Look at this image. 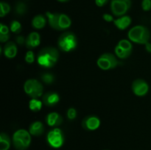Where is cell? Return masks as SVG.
I'll use <instances>...</instances> for the list:
<instances>
[{
    "label": "cell",
    "mask_w": 151,
    "mask_h": 150,
    "mask_svg": "<svg viewBox=\"0 0 151 150\" xmlns=\"http://www.w3.org/2000/svg\"><path fill=\"white\" fill-rule=\"evenodd\" d=\"M59 59V51L54 47L48 46L43 48L38 52L37 62L44 68H52L56 64Z\"/></svg>",
    "instance_id": "cell-1"
},
{
    "label": "cell",
    "mask_w": 151,
    "mask_h": 150,
    "mask_svg": "<svg viewBox=\"0 0 151 150\" xmlns=\"http://www.w3.org/2000/svg\"><path fill=\"white\" fill-rule=\"evenodd\" d=\"M48 19L50 26L56 30H64L68 29L72 24V21L70 18L63 13L47 12L46 13Z\"/></svg>",
    "instance_id": "cell-2"
},
{
    "label": "cell",
    "mask_w": 151,
    "mask_h": 150,
    "mask_svg": "<svg viewBox=\"0 0 151 150\" xmlns=\"http://www.w3.org/2000/svg\"><path fill=\"white\" fill-rule=\"evenodd\" d=\"M150 31L142 25L134 26L128 32V38L131 41L139 44H146L150 39Z\"/></svg>",
    "instance_id": "cell-3"
},
{
    "label": "cell",
    "mask_w": 151,
    "mask_h": 150,
    "mask_svg": "<svg viewBox=\"0 0 151 150\" xmlns=\"http://www.w3.org/2000/svg\"><path fill=\"white\" fill-rule=\"evenodd\" d=\"M12 141L16 150H26L31 144V135L25 129H18L13 134Z\"/></svg>",
    "instance_id": "cell-4"
},
{
    "label": "cell",
    "mask_w": 151,
    "mask_h": 150,
    "mask_svg": "<svg viewBox=\"0 0 151 150\" xmlns=\"http://www.w3.org/2000/svg\"><path fill=\"white\" fill-rule=\"evenodd\" d=\"M78 44L77 37L72 32H66L62 34L58 40V46L61 51L69 52L75 49Z\"/></svg>",
    "instance_id": "cell-5"
},
{
    "label": "cell",
    "mask_w": 151,
    "mask_h": 150,
    "mask_svg": "<svg viewBox=\"0 0 151 150\" xmlns=\"http://www.w3.org/2000/svg\"><path fill=\"white\" fill-rule=\"evenodd\" d=\"M25 93L32 97V99H38L43 94V85L37 79H29L25 82L24 85Z\"/></svg>",
    "instance_id": "cell-6"
},
{
    "label": "cell",
    "mask_w": 151,
    "mask_h": 150,
    "mask_svg": "<svg viewBox=\"0 0 151 150\" xmlns=\"http://www.w3.org/2000/svg\"><path fill=\"white\" fill-rule=\"evenodd\" d=\"M47 141L49 145L52 148H60L64 144V135L61 129L59 128H55L50 130L47 135Z\"/></svg>",
    "instance_id": "cell-7"
},
{
    "label": "cell",
    "mask_w": 151,
    "mask_h": 150,
    "mask_svg": "<svg viewBox=\"0 0 151 150\" xmlns=\"http://www.w3.org/2000/svg\"><path fill=\"white\" fill-rule=\"evenodd\" d=\"M97 66L103 70H109L116 68L119 64L116 57L111 53H105L98 58Z\"/></svg>",
    "instance_id": "cell-8"
},
{
    "label": "cell",
    "mask_w": 151,
    "mask_h": 150,
    "mask_svg": "<svg viewBox=\"0 0 151 150\" xmlns=\"http://www.w3.org/2000/svg\"><path fill=\"white\" fill-rule=\"evenodd\" d=\"M131 6V0H111V10L116 16H125Z\"/></svg>",
    "instance_id": "cell-9"
},
{
    "label": "cell",
    "mask_w": 151,
    "mask_h": 150,
    "mask_svg": "<svg viewBox=\"0 0 151 150\" xmlns=\"http://www.w3.org/2000/svg\"><path fill=\"white\" fill-rule=\"evenodd\" d=\"M132 90L135 95L138 96H143L148 92V84L142 79H136L132 84Z\"/></svg>",
    "instance_id": "cell-10"
},
{
    "label": "cell",
    "mask_w": 151,
    "mask_h": 150,
    "mask_svg": "<svg viewBox=\"0 0 151 150\" xmlns=\"http://www.w3.org/2000/svg\"><path fill=\"white\" fill-rule=\"evenodd\" d=\"M100 126V120L96 116H88L83 119L82 121V126L86 130L93 131L98 129Z\"/></svg>",
    "instance_id": "cell-11"
},
{
    "label": "cell",
    "mask_w": 151,
    "mask_h": 150,
    "mask_svg": "<svg viewBox=\"0 0 151 150\" xmlns=\"http://www.w3.org/2000/svg\"><path fill=\"white\" fill-rule=\"evenodd\" d=\"M60 101V96L56 92H47L42 96V102L48 107H53Z\"/></svg>",
    "instance_id": "cell-12"
},
{
    "label": "cell",
    "mask_w": 151,
    "mask_h": 150,
    "mask_svg": "<svg viewBox=\"0 0 151 150\" xmlns=\"http://www.w3.org/2000/svg\"><path fill=\"white\" fill-rule=\"evenodd\" d=\"M40 44H41V37L39 34L36 32H31L26 38L25 45L28 49L35 48L38 46Z\"/></svg>",
    "instance_id": "cell-13"
},
{
    "label": "cell",
    "mask_w": 151,
    "mask_h": 150,
    "mask_svg": "<svg viewBox=\"0 0 151 150\" xmlns=\"http://www.w3.org/2000/svg\"><path fill=\"white\" fill-rule=\"evenodd\" d=\"M3 53H4V55L7 58H13L17 54V46L13 41H9L4 46Z\"/></svg>",
    "instance_id": "cell-14"
},
{
    "label": "cell",
    "mask_w": 151,
    "mask_h": 150,
    "mask_svg": "<svg viewBox=\"0 0 151 150\" xmlns=\"http://www.w3.org/2000/svg\"><path fill=\"white\" fill-rule=\"evenodd\" d=\"M46 122L50 126H58L62 124L63 118L58 113L53 112L47 115L46 117Z\"/></svg>",
    "instance_id": "cell-15"
},
{
    "label": "cell",
    "mask_w": 151,
    "mask_h": 150,
    "mask_svg": "<svg viewBox=\"0 0 151 150\" xmlns=\"http://www.w3.org/2000/svg\"><path fill=\"white\" fill-rule=\"evenodd\" d=\"M29 132L31 135L33 136H40L44 132V126L43 124L39 121H34L29 125Z\"/></svg>",
    "instance_id": "cell-16"
},
{
    "label": "cell",
    "mask_w": 151,
    "mask_h": 150,
    "mask_svg": "<svg viewBox=\"0 0 151 150\" xmlns=\"http://www.w3.org/2000/svg\"><path fill=\"white\" fill-rule=\"evenodd\" d=\"M114 24L118 29L123 30L131 25V18L128 16H120L117 19H115L114 21Z\"/></svg>",
    "instance_id": "cell-17"
},
{
    "label": "cell",
    "mask_w": 151,
    "mask_h": 150,
    "mask_svg": "<svg viewBox=\"0 0 151 150\" xmlns=\"http://www.w3.org/2000/svg\"><path fill=\"white\" fill-rule=\"evenodd\" d=\"M46 23H47V19L45 16H44L43 15H37L32 19V26L35 29H40L45 26Z\"/></svg>",
    "instance_id": "cell-18"
},
{
    "label": "cell",
    "mask_w": 151,
    "mask_h": 150,
    "mask_svg": "<svg viewBox=\"0 0 151 150\" xmlns=\"http://www.w3.org/2000/svg\"><path fill=\"white\" fill-rule=\"evenodd\" d=\"M11 146V140L4 132L0 134V150H8Z\"/></svg>",
    "instance_id": "cell-19"
},
{
    "label": "cell",
    "mask_w": 151,
    "mask_h": 150,
    "mask_svg": "<svg viewBox=\"0 0 151 150\" xmlns=\"http://www.w3.org/2000/svg\"><path fill=\"white\" fill-rule=\"evenodd\" d=\"M27 10V4L23 1H18L15 5V13L19 16H22L26 13Z\"/></svg>",
    "instance_id": "cell-20"
},
{
    "label": "cell",
    "mask_w": 151,
    "mask_h": 150,
    "mask_svg": "<svg viewBox=\"0 0 151 150\" xmlns=\"http://www.w3.org/2000/svg\"><path fill=\"white\" fill-rule=\"evenodd\" d=\"M131 52H132V51H127V50L122 49L118 45L115 47V53H116V55L121 59L128 58L131 54Z\"/></svg>",
    "instance_id": "cell-21"
},
{
    "label": "cell",
    "mask_w": 151,
    "mask_h": 150,
    "mask_svg": "<svg viewBox=\"0 0 151 150\" xmlns=\"http://www.w3.org/2000/svg\"><path fill=\"white\" fill-rule=\"evenodd\" d=\"M29 107L33 112L39 111L42 107V102L38 99H32L29 101Z\"/></svg>",
    "instance_id": "cell-22"
},
{
    "label": "cell",
    "mask_w": 151,
    "mask_h": 150,
    "mask_svg": "<svg viewBox=\"0 0 151 150\" xmlns=\"http://www.w3.org/2000/svg\"><path fill=\"white\" fill-rule=\"evenodd\" d=\"M10 11V6L5 1L0 2V16L4 17Z\"/></svg>",
    "instance_id": "cell-23"
},
{
    "label": "cell",
    "mask_w": 151,
    "mask_h": 150,
    "mask_svg": "<svg viewBox=\"0 0 151 150\" xmlns=\"http://www.w3.org/2000/svg\"><path fill=\"white\" fill-rule=\"evenodd\" d=\"M41 79L44 83L50 85L54 82L55 76L51 73H44L41 76Z\"/></svg>",
    "instance_id": "cell-24"
},
{
    "label": "cell",
    "mask_w": 151,
    "mask_h": 150,
    "mask_svg": "<svg viewBox=\"0 0 151 150\" xmlns=\"http://www.w3.org/2000/svg\"><path fill=\"white\" fill-rule=\"evenodd\" d=\"M117 45L120 46L122 49H123L127 50V51H132V44H131V43L128 40H121L118 43Z\"/></svg>",
    "instance_id": "cell-25"
},
{
    "label": "cell",
    "mask_w": 151,
    "mask_h": 150,
    "mask_svg": "<svg viewBox=\"0 0 151 150\" xmlns=\"http://www.w3.org/2000/svg\"><path fill=\"white\" fill-rule=\"evenodd\" d=\"M10 29L11 32L18 34L22 30V25H21V24L18 21H13L10 23Z\"/></svg>",
    "instance_id": "cell-26"
},
{
    "label": "cell",
    "mask_w": 151,
    "mask_h": 150,
    "mask_svg": "<svg viewBox=\"0 0 151 150\" xmlns=\"http://www.w3.org/2000/svg\"><path fill=\"white\" fill-rule=\"evenodd\" d=\"M25 60H26L27 63H33L35 61V55H34V53L32 51H28L27 52L26 55H25Z\"/></svg>",
    "instance_id": "cell-27"
},
{
    "label": "cell",
    "mask_w": 151,
    "mask_h": 150,
    "mask_svg": "<svg viewBox=\"0 0 151 150\" xmlns=\"http://www.w3.org/2000/svg\"><path fill=\"white\" fill-rule=\"evenodd\" d=\"M77 116V111L75 108L71 107L67 111V117L69 120H73L76 118Z\"/></svg>",
    "instance_id": "cell-28"
},
{
    "label": "cell",
    "mask_w": 151,
    "mask_h": 150,
    "mask_svg": "<svg viewBox=\"0 0 151 150\" xmlns=\"http://www.w3.org/2000/svg\"><path fill=\"white\" fill-rule=\"evenodd\" d=\"M142 7L145 11H149L151 9V0H142Z\"/></svg>",
    "instance_id": "cell-29"
},
{
    "label": "cell",
    "mask_w": 151,
    "mask_h": 150,
    "mask_svg": "<svg viewBox=\"0 0 151 150\" xmlns=\"http://www.w3.org/2000/svg\"><path fill=\"white\" fill-rule=\"evenodd\" d=\"M0 34H9L8 26L4 25L3 24H0Z\"/></svg>",
    "instance_id": "cell-30"
},
{
    "label": "cell",
    "mask_w": 151,
    "mask_h": 150,
    "mask_svg": "<svg viewBox=\"0 0 151 150\" xmlns=\"http://www.w3.org/2000/svg\"><path fill=\"white\" fill-rule=\"evenodd\" d=\"M16 41L19 45L22 46L26 42V39H24V38L23 36H22V35H18L16 38Z\"/></svg>",
    "instance_id": "cell-31"
},
{
    "label": "cell",
    "mask_w": 151,
    "mask_h": 150,
    "mask_svg": "<svg viewBox=\"0 0 151 150\" xmlns=\"http://www.w3.org/2000/svg\"><path fill=\"white\" fill-rule=\"evenodd\" d=\"M103 19L107 22H111L113 21H114V20L112 15L109 14V13H105V14L103 15Z\"/></svg>",
    "instance_id": "cell-32"
},
{
    "label": "cell",
    "mask_w": 151,
    "mask_h": 150,
    "mask_svg": "<svg viewBox=\"0 0 151 150\" xmlns=\"http://www.w3.org/2000/svg\"><path fill=\"white\" fill-rule=\"evenodd\" d=\"M10 38V35L9 34H0V41L1 43H4L7 41Z\"/></svg>",
    "instance_id": "cell-33"
},
{
    "label": "cell",
    "mask_w": 151,
    "mask_h": 150,
    "mask_svg": "<svg viewBox=\"0 0 151 150\" xmlns=\"http://www.w3.org/2000/svg\"><path fill=\"white\" fill-rule=\"evenodd\" d=\"M109 1V0H95V3L98 7H103L105 4H106Z\"/></svg>",
    "instance_id": "cell-34"
},
{
    "label": "cell",
    "mask_w": 151,
    "mask_h": 150,
    "mask_svg": "<svg viewBox=\"0 0 151 150\" xmlns=\"http://www.w3.org/2000/svg\"><path fill=\"white\" fill-rule=\"evenodd\" d=\"M145 49H146V51H147V52L151 53V44H150V43L147 42V44H145Z\"/></svg>",
    "instance_id": "cell-35"
},
{
    "label": "cell",
    "mask_w": 151,
    "mask_h": 150,
    "mask_svg": "<svg viewBox=\"0 0 151 150\" xmlns=\"http://www.w3.org/2000/svg\"><path fill=\"white\" fill-rule=\"evenodd\" d=\"M57 1H60V2H67V1H69V0H57Z\"/></svg>",
    "instance_id": "cell-36"
},
{
    "label": "cell",
    "mask_w": 151,
    "mask_h": 150,
    "mask_svg": "<svg viewBox=\"0 0 151 150\" xmlns=\"http://www.w3.org/2000/svg\"><path fill=\"white\" fill-rule=\"evenodd\" d=\"M104 150H107V149H104Z\"/></svg>",
    "instance_id": "cell-37"
}]
</instances>
